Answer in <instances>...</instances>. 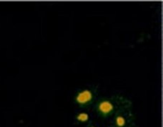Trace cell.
<instances>
[{"mask_svg":"<svg viewBox=\"0 0 163 127\" xmlns=\"http://www.w3.org/2000/svg\"><path fill=\"white\" fill-rule=\"evenodd\" d=\"M93 99V94L92 91L88 89H85L78 93L75 98V101L77 104L84 105L90 102Z\"/></svg>","mask_w":163,"mask_h":127,"instance_id":"obj_1","label":"cell"},{"mask_svg":"<svg viewBox=\"0 0 163 127\" xmlns=\"http://www.w3.org/2000/svg\"><path fill=\"white\" fill-rule=\"evenodd\" d=\"M113 103L109 100H103L99 104L98 110L103 115H108L113 110Z\"/></svg>","mask_w":163,"mask_h":127,"instance_id":"obj_2","label":"cell"},{"mask_svg":"<svg viewBox=\"0 0 163 127\" xmlns=\"http://www.w3.org/2000/svg\"><path fill=\"white\" fill-rule=\"evenodd\" d=\"M89 114L87 113H85V112H81V113L78 114L77 115L76 119L78 122H80L84 123V122H87L88 120H89Z\"/></svg>","mask_w":163,"mask_h":127,"instance_id":"obj_3","label":"cell"},{"mask_svg":"<svg viewBox=\"0 0 163 127\" xmlns=\"http://www.w3.org/2000/svg\"><path fill=\"white\" fill-rule=\"evenodd\" d=\"M116 124L118 127H124L126 125V119L123 116L119 115L116 117Z\"/></svg>","mask_w":163,"mask_h":127,"instance_id":"obj_4","label":"cell"},{"mask_svg":"<svg viewBox=\"0 0 163 127\" xmlns=\"http://www.w3.org/2000/svg\"><path fill=\"white\" fill-rule=\"evenodd\" d=\"M92 127H95V126H92Z\"/></svg>","mask_w":163,"mask_h":127,"instance_id":"obj_5","label":"cell"}]
</instances>
